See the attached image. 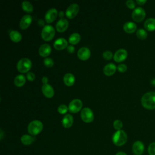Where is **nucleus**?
<instances>
[{
  "label": "nucleus",
  "mask_w": 155,
  "mask_h": 155,
  "mask_svg": "<svg viewBox=\"0 0 155 155\" xmlns=\"http://www.w3.org/2000/svg\"><path fill=\"white\" fill-rule=\"evenodd\" d=\"M38 25H39L40 26H43V25H44V21L42 19H39L38 21Z\"/></svg>",
  "instance_id": "obj_41"
},
{
  "label": "nucleus",
  "mask_w": 155,
  "mask_h": 155,
  "mask_svg": "<svg viewBox=\"0 0 155 155\" xmlns=\"http://www.w3.org/2000/svg\"><path fill=\"white\" fill-rule=\"evenodd\" d=\"M54 48L58 50H62L68 47V42L64 38H59L54 41Z\"/></svg>",
  "instance_id": "obj_14"
},
{
  "label": "nucleus",
  "mask_w": 155,
  "mask_h": 155,
  "mask_svg": "<svg viewBox=\"0 0 155 155\" xmlns=\"http://www.w3.org/2000/svg\"><path fill=\"white\" fill-rule=\"evenodd\" d=\"M141 104L146 109H155V91H150L144 94L141 98Z\"/></svg>",
  "instance_id": "obj_1"
},
{
  "label": "nucleus",
  "mask_w": 155,
  "mask_h": 155,
  "mask_svg": "<svg viewBox=\"0 0 155 155\" xmlns=\"http://www.w3.org/2000/svg\"><path fill=\"white\" fill-rule=\"evenodd\" d=\"M9 36L11 40L15 42H18L22 39V35L21 33L16 30H12L9 33Z\"/></svg>",
  "instance_id": "obj_25"
},
{
  "label": "nucleus",
  "mask_w": 155,
  "mask_h": 155,
  "mask_svg": "<svg viewBox=\"0 0 155 155\" xmlns=\"http://www.w3.org/2000/svg\"><path fill=\"white\" fill-rule=\"evenodd\" d=\"M91 54V52L90 50H89L88 48L85 47H83L80 48L78 51V57L82 61H85L87 60Z\"/></svg>",
  "instance_id": "obj_13"
},
{
  "label": "nucleus",
  "mask_w": 155,
  "mask_h": 155,
  "mask_svg": "<svg viewBox=\"0 0 155 155\" xmlns=\"http://www.w3.org/2000/svg\"><path fill=\"white\" fill-rule=\"evenodd\" d=\"M38 52L41 56L47 58L51 52V47L48 44H42L39 48Z\"/></svg>",
  "instance_id": "obj_18"
},
{
  "label": "nucleus",
  "mask_w": 155,
  "mask_h": 155,
  "mask_svg": "<svg viewBox=\"0 0 155 155\" xmlns=\"http://www.w3.org/2000/svg\"><path fill=\"white\" fill-rule=\"evenodd\" d=\"M43 129V124L39 120H34L31 121L28 125V133L32 136H36L39 134Z\"/></svg>",
  "instance_id": "obj_3"
},
{
  "label": "nucleus",
  "mask_w": 155,
  "mask_h": 155,
  "mask_svg": "<svg viewBox=\"0 0 155 155\" xmlns=\"http://www.w3.org/2000/svg\"><path fill=\"white\" fill-rule=\"evenodd\" d=\"M126 4V5L129 8H131V9H133L135 8V2L133 0H128L126 1L125 2Z\"/></svg>",
  "instance_id": "obj_36"
},
{
  "label": "nucleus",
  "mask_w": 155,
  "mask_h": 155,
  "mask_svg": "<svg viewBox=\"0 0 155 155\" xmlns=\"http://www.w3.org/2000/svg\"><path fill=\"white\" fill-rule=\"evenodd\" d=\"M44 64L47 67H51L53 65H54V61L51 58H45L44 59Z\"/></svg>",
  "instance_id": "obj_31"
},
{
  "label": "nucleus",
  "mask_w": 155,
  "mask_h": 155,
  "mask_svg": "<svg viewBox=\"0 0 155 155\" xmlns=\"http://www.w3.org/2000/svg\"><path fill=\"white\" fill-rule=\"evenodd\" d=\"M123 29L127 33H133L136 30L137 25L133 22H127L124 24Z\"/></svg>",
  "instance_id": "obj_21"
},
{
  "label": "nucleus",
  "mask_w": 155,
  "mask_h": 155,
  "mask_svg": "<svg viewBox=\"0 0 155 155\" xmlns=\"http://www.w3.org/2000/svg\"><path fill=\"white\" fill-rule=\"evenodd\" d=\"M82 102L79 99H73L69 104L68 110L71 113H76L79 111L82 107Z\"/></svg>",
  "instance_id": "obj_9"
},
{
  "label": "nucleus",
  "mask_w": 155,
  "mask_h": 155,
  "mask_svg": "<svg viewBox=\"0 0 155 155\" xmlns=\"http://www.w3.org/2000/svg\"><path fill=\"white\" fill-rule=\"evenodd\" d=\"M117 69L119 71H120L121 73H124V72L127 71V66L125 64H119L117 65Z\"/></svg>",
  "instance_id": "obj_35"
},
{
  "label": "nucleus",
  "mask_w": 155,
  "mask_h": 155,
  "mask_svg": "<svg viewBox=\"0 0 155 155\" xmlns=\"http://www.w3.org/2000/svg\"><path fill=\"white\" fill-rule=\"evenodd\" d=\"M3 136H4V132H3L2 130L1 129V130H0V139H1V140L2 139Z\"/></svg>",
  "instance_id": "obj_42"
},
{
  "label": "nucleus",
  "mask_w": 155,
  "mask_h": 155,
  "mask_svg": "<svg viewBox=\"0 0 155 155\" xmlns=\"http://www.w3.org/2000/svg\"><path fill=\"white\" fill-rule=\"evenodd\" d=\"M26 77H27V79L28 81H33L35 79V74L33 72H31V71H29V72H28L27 73Z\"/></svg>",
  "instance_id": "obj_37"
},
{
  "label": "nucleus",
  "mask_w": 155,
  "mask_h": 155,
  "mask_svg": "<svg viewBox=\"0 0 155 155\" xmlns=\"http://www.w3.org/2000/svg\"><path fill=\"white\" fill-rule=\"evenodd\" d=\"M144 27L148 31L155 30V18H148L144 22Z\"/></svg>",
  "instance_id": "obj_23"
},
{
  "label": "nucleus",
  "mask_w": 155,
  "mask_h": 155,
  "mask_svg": "<svg viewBox=\"0 0 155 155\" xmlns=\"http://www.w3.org/2000/svg\"><path fill=\"white\" fill-rule=\"evenodd\" d=\"M32 64L30 59L23 58L19 59L17 63L16 67L18 70L21 73H27L30 70Z\"/></svg>",
  "instance_id": "obj_4"
},
{
  "label": "nucleus",
  "mask_w": 155,
  "mask_h": 155,
  "mask_svg": "<svg viewBox=\"0 0 155 155\" xmlns=\"http://www.w3.org/2000/svg\"><path fill=\"white\" fill-rule=\"evenodd\" d=\"M25 83V78L23 74H18L14 79V84L16 87L23 86Z\"/></svg>",
  "instance_id": "obj_26"
},
{
  "label": "nucleus",
  "mask_w": 155,
  "mask_h": 155,
  "mask_svg": "<svg viewBox=\"0 0 155 155\" xmlns=\"http://www.w3.org/2000/svg\"><path fill=\"white\" fill-rule=\"evenodd\" d=\"M116 68H117V67L114 64L108 63L104 66L103 71L105 75L111 76V75H113L115 73Z\"/></svg>",
  "instance_id": "obj_19"
},
{
  "label": "nucleus",
  "mask_w": 155,
  "mask_h": 155,
  "mask_svg": "<svg viewBox=\"0 0 155 155\" xmlns=\"http://www.w3.org/2000/svg\"><path fill=\"white\" fill-rule=\"evenodd\" d=\"M122 127H123V124L120 120L116 119L113 122V127L117 131L122 130Z\"/></svg>",
  "instance_id": "obj_30"
},
{
  "label": "nucleus",
  "mask_w": 155,
  "mask_h": 155,
  "mask_svg": "<svg viewBox=\"0 0 155 155\" xmlns=\"http://www.w3.org/2000/svg\"><path fill=\"white\" fill-rule=\"evenodd\" d=\"M79 10V5L76 3L71 4L67 8L65 12V15L69 19L74 18L77 14L78 13Z\"/></svg>",
  "instance_id": "obj_8"
},
{
  "label": "nucleus",
  "mask_w": 155,
  "mask_h": 155,
  "mask_svg": "<svg viewBox=\"0 0 155 155\" xmlns=\"http://www.w3.org/2000/svg\"><path fill=\"white\" fill-rule=\"evenodd\" d=\"M81 40V35L78 33H72L68 38V42L71 45H75L78 44Z\"/></svg>",
  "instance_id": "obj_27"
},
{
  "label": "nucleus",
  "mask_w": 155,
  "mask_h": 155,
  "mask_svg": "<svg viewBox=\"0 0 155 155\" xmlns=\"http://www.w3.org/2000/svg\"><path fill=\"white\" fill-rule=\"evenodd\" d=\"M144 148L145 147L143 142L140 140H137L133 144V152L135 155H142L144 151Z\"/></svg>",
  "instance_id": "obj_11"
},
{
  "label": "nucleus",
  "mask_w": 155,
  "mask_h": 155,
  "mask_svg": "<svg viewBox=\"0 0 155 155\" xmlns=\"http://www.w3.org/2000/svg\"><path fill=\"white\" fill-rule=\"evenodd\" d=\"M63 81L66 85L71 86L74 84L75 82V78L73 74L70 73H67L64 76Z\"/></svg>",
  "instance_id": "obj_22"
},
{
  "label": "nucleus",
  "mask_w": 155,
  "mask_h": 155,
  "mask_svg": "<svg viewBox=\"0 0 155 155\" xmlns=\"http://www.w3.org/2000/svg\"><path fill=\"white\" fill-rule=\"evenodd\" d=\"M42 92L43 94L48 98H51L54 96V89L48 84H43L42 86Z\"/></svg>",
  "instance_id": "obj_17"
},
{
  "label": "nucleus",
  "mask_w": 155,
  "mask_h": 155,
  "mask_svg": "<svg viewBox=\"0 0 155 155\" xmlns=\"http://www.w3.org/2000/svg\"><path fill=\"white\" fill-rule=\"evenodd\" d=\"M116 155H127V154L123 151H119L116 154Z\"/></svg>",
  "instance_id": "obj_43"
},
{
  "label": "nucleus",
  "mask_w": 155,
  "mask_h": 155,
  "mask_svg": "<svg viewBox=\"0 0 155 155\" xmlns=\"http://www.w3.org/2000/svg\"><path fill=\"white\" fill-rule=\"evenodd\" d=\"M64 12H63V11H60V12H59V17H61V18H63L62 17L64 16Z\"/></svg>",
  "instance_id": "obj_44"
},
{
  "label": "nucleus",
  "mask_w": 155,
  "mask_h": 155,
  "mask_svg": "<svg viewBox=\"0 0 155 155\" xmlns=\"http://www.w3.org/2000/svg\"><path fill=\"white\" fill-rule=\"evenodd\" d=\"M146 13L143 8L142 7H137L134 9L132 12L131 17L136 22H141L145 17Z\"/></svg>",
  "instance_id": "obj_7"
},
{
  "label": "nucleus",
  "mask_w": 155,
  "mask_h": 155,
  "mask_svg": "<svg viewBox=\"0 0 155 155\" xmlns=\"http://www.w3.org/2000/svg\"><path fill=\"white\" fill-rule=\"evenodd\" d=\"M151 84H152L153 85L155 86V79H153V80L151 81Z\"/></svg>",
  "instance_id": "obj_45"
},
{
  "label": "nucleus",
  "mask_w": 155,
  "mask_h": 155,
  "mask_svg": "<svg viewBox=\"0 0 155 155\" xmlns=\"http://www.w3.org/2000/svg\"><path fill=\"white\" fill-rule=\"evenodd\" d=\"M136 3L138 4L139 5H143V4L147 2V1H146V0H136Z\"/></svg>",
  "instance_id": "obj_40"
},
{
  "label": "nucleus",
  "mask_w": 155,
  "mask_h": 155,
  "mask_svg": "<svg viewBox=\"0 0 155 155\" xmlns=\"http://www.w3.org/2000/svg\"><path fill=\"white\" fill-rule=\"evenodd\" d=\"M22 8L24 11L26 12H32L33 10V7L31 2L27 1H24L22 2Z\"/></svg>",
  "instance_id": "obj_28"
},
{
  "label": "nucleus",
  "mask_w": 155,
  "mask_h": 155,
  "mask_svg": "<svg viewBox=\"0 0 155 155\" xmlns=\"http://www.w3.org/2000/svg\"><path fill=\"white\" fill-rule=\"evenodd\" d=\"M127 55H128L127 51L124 48H120L117 50L115 52L113 56V58L116 62H120L124 61L127 58Z\"/></svg>",
  "instance_id": "obj_10"
},
{
  "label": "nucleus",
  "mask_w": 155,
  "mask_h": 155,
  "mask_svg": "<svg viewBox=\"0 0 155 155\" xmlns=\"http://www.w3.org/2000/svg\"><path fill=\"white\" fill-rule=\"evenodd\" d=\"M58 16V10L55 8H50L45 13V19L47 23L53 22Z\"/></svg>",
  "instance_id": "obj_12"
},
{
  "label": "nucleus",
  "mask_w": 155,
  "mask_h": 155,
  "mask_svg": "<svg viewBox=\"0 0 155 155\" xmlns=\"http://www.w3.org/2000/svg\"><path fill=\"white\" fill-rule=\"evenodd\" d=\"M68 27V21L65 18H61L56 24V28L59 32L65 31Z\"/></svg>",
  "instance_id": "obj_16"
},
{
  "label": "nucleus",
  "mask_w": 155,
  "mask_h": 155,
  "mask_svg": "<svg viewBox=\"0 0 155 155\" xmlns=\"http://www.w3.org/2000/svg\"><path fill=\"white\" fill-rule=\"evenodd\" d=\"M81 119L85 123L91 122L94 119L93 112L90 108H84L81 112Z\"/></svg>",
  "instance_id": "obj_6"
},
{
  "label": "nucleus",
  "mask_w": 155,
  "mask_h": 155,
  "mask_svg": "<svg viewBox=\"0 0 155 155\" xmlns=\"http://www.w3.org/2000/svg\"><path fill=\"white\" fill-rule=\"evenodd\" d=\"M102 56L103 58L106 59V60H110L113 57V54H112V52L110 51H108V50H107V51H105L103 54H102Z\"/></svg>",
  "instance_id": "obj_34"
},
{
  "label": "nucleus",
  "mask_w": 155,
  "mask_h": 155,
  "mask_svg": "<svg viewBox=\"0 0 155 155\" xmlns=\"http://www.w3.org/2000/svg\"><path fill=\"white\" fill-rule=\"evenodd\" d=\"M148 152L150 155H155V142H151L148 147Z\"/></svg>",
  "instance_id": "obj_33"
},
{
  "label": "nucleus",
  "mask_w": 155,
  "mask_h": 155,
  "mask_svg": "<svg viewBox=\"0 0 155 155\" xmlns=\"http://www.w3.org/2000/svg\"><path fill=\"white\" fill-rule=\"evenodd\" d=\"M35 140V137L29 134H24L21 137V141L25 145H29L33 143Z\"/></svg>",
  "instance_id": "obj_24"
},
{
  "label": "nucleus",
  "mask_w": 155,
  "mask_h": 155,
  "mask_svg": "<svg viewBox=\"0 0 155 155\" xmlns=\"http://www.w3.org/2000/svg\"><path fill=\"white\" fill-rule=\"evenodd\" d=\"M48 81V79L47 78V76H43L42 78V82L43 83V84H47Z\"/></svg>",
  "instance_id": "obj_39"
},
{
  "label": "nucleus",
  "mask_w": 155,
  "mask_h": 155,
  "mask_svg": "<svg viewBox=\"0 0 155 155\" xmlns=\"http://www.w3.org/2000/svg\"><path fill=\"white\" fill-rule=\"evenodd\" d=\"M55 30L54 27L50 25H46L44 26L41 31V37L45 41H48L51 40L54 36Z\"/></svg>",
  "instance_id": "obj_5"
},
{
  "label": "nucleus",
  "mask_w": 155,
  "mask_h": 155,
  "mask_svg": "<svg viewBox=\"0 0 155 155\" xmlns=\"http://www.w3.org/2000/svg\"><path fill=\"white\" fill-rule=\"evenodd\" d=\"M73 123V117L70 114H67L62 119V124L65 128H68L71 127Z\"/></svg>",
  "instance_id": "obj_20"
},
{
  "label": "nucleus",
  "mask_w": 155,
  "mask_h": 155,
  "mask_svg": "<svg viewBox=\"0 0 155 155\" xmlns=\"http://www.w3.org/2000/svg\"><path fill=\"white\" fill-rule=\"evenodd\" d=\"M113 143L118 147L124 145L127 141V134L122 130L116 131L112 136Z\"/></svg>",
  "instance_id": "obj_2"
},
{
  "label": "nucleus",
  "mask_w": 155,
  "mask_h": 155,
  "mask_svg": "<svg viewBox=\"0 0 155 155\" xmlns=\"http://www.w3.org/2000/svg\"><path fill=\"white\" fill-rule=\"evenodd\" d=\"M67 50L69 53H73L74 52L75 48L73 45H68V47H67Z\"/></svg>",
  "instance_id": "obj_38"
},
{
  "label": "nucleus",
  "mask_w": 155,
  "mask_h": 155,
  "mask_svg": "<svg viewBox=\"0 0 155 155\" xmlns=\"http://www.w3.org/2000/svg\"><path fill=\"white\" fill-rule=\"evenodd\" d=\"M147 32L142 28H139L136 31V36L140 39H145L147 37Z\"/></svg>",
  "instance_id": "obj_29"
},
{
  "label": "nucleus",
  "mask_w": 155,
  "mask_h": 155,
  "mask_svg": "<svg viewBox=\"0 0 155 155\" xmlns=\"http://www.w3.org/2000/svg\"><path fill=\"white\" fill-rule=\"evenodd\" d=\"M32 22V17L30 15H25L22 17L19 22V26L21 29L25 30L27 28Z\"/></svg>",
  "instance_id": "obj_15"
},
{
  "label": "nucleus",
  "mask_w": 155,
  "mask_h": 155,
  "mask_svg": "<svg viewBox=\"0 0 155 155\" xmlns=\"http://www.w3.org/2000/svg\"><path fill=\"white\" fill-rule=\"evenodd\" d=\"M68 109V107L65 105V104H61L60 105L58 108V111L60 114H65L67 113V110Z\"/></svg>",
  "instance_id": "obj_32"
}]
</instances>
